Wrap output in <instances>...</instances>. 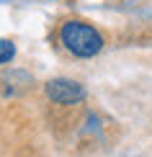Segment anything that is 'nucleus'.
Returning <instances> with one entry per match:
<instances>
[{
	"label": "nucleus",
	"instance_id": "obj_3",
	"mask_svg": "<svg viewBox=\"0 0 152 157\" xmlns=\"http://www.w3.org/2000/svg\"><path fill=\"white\" fill-rule=\"evenodd\" d=\"M13 57H16V44L8 41V39H0V64L10 62Z\"/></svg>",
	"mask_w": 152,
	"mask_h": 157
},
{
	"label": "nucleus",
	"instance_id": "obj_2",
	"mask_svg": "<svg viewBox=\"0 0 152 157\" xmlns=\"http://www.w3.org/2000/svg\"><path fill=\"white\" fill-rule=\"evenodd\" d=\"M47 95L52 103H59V106H72V103H80L85 98V90L80 82L67 80V77H57V80L47 82Z\"/></svg>",
	"mask_w": 152,
	"mask_h": 157
},
{
	"label": "nucleus",
	"instance_id": "obj_1",
	"mask_svg": "<svg viewBox=\"0 0 152 157\" xmlns=\"http://www.w3.org/2000/svg\"><path fill=\"white\" fill-rule=\"evenodd\" d=\"M59 41L62 47L75 57H95L103 49V36L101 31L93 29L85 21H64L59 29Z\"/></svg>",
	"mask_w": 152,
	"mask_h": 157
}]
</instances>
